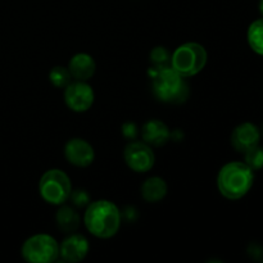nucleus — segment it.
<instances>
[{
    "label": "nucleus",
    "mask_w": 263,
    "mask_h": 263,
    "mask_svg": "<svg viewBox=\"0 0 263 263\" xmlns=\"http://www.w3.org/2000/svg\"><path fill=\"white\" fill-rule=\"evenodd\" d=\"M84 223L95 238L110 239L121 228V211L115 203L107 199L90 202L85 211Z\"/></svg>",
    "instance_id": "1"
},
{
    "label": "nucleus",
    "mask_w": 263,
    "mask_h": 263,
    "mask_svg": "<svg viewBox=\"0 0 263 263\" xmlns=\"http://www.w3.org/2000/svg\"><path fill=\"white\" fill-rule=\"evenodd\" d=\"M152 90L154 97L163 103L181 104L189 98V86L171 64L151 69Z\"/></svg>",
    "instance_id": "2"
},
{
    "label": "nucleus",
    "mask_w": 263,
    "mask_h": 263,
    "mask_svg": "<svg viewBox=\"0 0 263 263\" xmlns=\"http://www.w3.org/2000/svg\"><path fill=\"white\" fill-rule=\"evenodd\" d=\"M253 182V170L244 162H229L217 175L218 192L229 200L241 199L252 189Z\"/></svg>",
    "instance_id": "3"
},
{
    "label": "nucleus",
    "mask_w": 263,
    "mask_h": 263,
    "mask_svg": "<svg viewBox=\"0 0 263 263\" xmlns=\"http://www.w3.org/2000/svg\"><path fill=\"white\" fill-rule=\"evenodd\" d=\"M207 61L208 53L204 46L198 43H185L175 49L170 64L180 76L187 79L203 71Z\"/></svg>",
    "instance_id": "4"
},
{
    "label": "nucleus",
    "mask_w": 263,
    "mask_h": 263,
    "mask_svg": "<svg viewBox=\"0 0 263 263\" xmlns=\"http://www.w3.org/2000/svg\"><path fill=\"white\" fill-rule=\"evenodd\" d=\"M39 193L44 202L48 204H64L69 199V195L72 193L71 179L62 170H48L39 181Z\"/></svg>",
    "instance_id": "5"
},
{
    "label": "nucleus",
    "mask_w": 263,
    "mask_h": 263,
    "mask_svg": "<svg viewBox=\"0 0 263 263\" xmlns=\"http://www.w3.org/2000/svg\"><path fill=\"white\" fill-rule=\"evenodd\" d=\"M21 254L28 263H53L59 258V243L49 234H36L26 239Z\"/></svg>",
    "instance_id": "6"
},
{
    "label": "nucleus",
    "mask_w": 263,
    "mask_h": 263,
    "mask_svg": "<svg viewBox=\"0 0 263 263\" xmlns=\"http://www.w3.org/2000/svg\"><path fill=\"white\" fill-rule=\"evenodd\" d=\"M123 157L128 168L138 174L151 171L156 163V154L145 141H130L123 151Z\"/></svg>",
    "instance_id": "7"
},
{
    "label": "nucleus",
    "mask_w": 263,
    "mask_h": 263,
    "mask_svg": "<svg viewBox=\"0 0 263 263\" xmlns=\"http://www.w3.org/2000/svg\"><path fill=\"white\" fill-rule=\"evenodd\" d=\"M94 100L95 92L87 81L74 80L64 87V103L72 112H87L94 104Z\"/></svg>",
    "instance_id": "8"
},
{
    "label": "nucleus",
    "mask_w": 263,
    "mask_h": 263,
    "mask_svg": "<svg viewBox=\"0 0 263 263\" xmlns=\"http://www.w3.org/2000/svg\"><path fill=\"white\" fill-rule=\"evenodd\" d=\"M64 157L74 167H89L95 159V152L89 141L73 138L64 145Z\"/></svg>",
    "instance_id": "9"
},
{
    "label": "nucleus",
    "mask_w": 263,
    "mask_h": 263,
    "mask_svg": "<svg viewBox=\"0 0 263 263\" xmlns=\"http://www.w3.org/2000/svg\"><path fill=\"white\" fill-rule=\"evenodd\" d=\"M89 251V240L82 234H68V236L59 244V257L68 263L84 261Z\"/></svg>",
    "instance_id": "10"
},
{
    "label": "nucleus",
    "mask_w": 263,
    "mask_h": 263,
    "mask_svg": "<svg viewBox=\"0 0 263 263\" xmlns=\"http://www.w3.org/2000/svg\"><path fill=\"white\" fill-rule=\"evenodd\" d=\"M261 139V131L254 123L244 122L236 126L231 133L230 143L236 152L244 153L248 149L258 145Z\"/></svg>",
    "instance_id": "11"
},
{
    "label": "nucleus",
    "mask_w": 263,
    "mask_h": 263,
    "mask_svg": "<svg viewBox=\"0 0 263 263\" xmlns=\"http://www.w3.org/2000/svg\"><path fill=\"white\" fill-rule=\"evenodd\" d=\"M141 139L151 146H163L171 139V131L168 126L161 120L152 118L146 121L141 127Z\"/></svg>",
    "instance_id": "12"
},
{
    "label": "nucleus",
    "mask_w": 263,
    "mask_h": 263,
    "mask_svg": "<svg viewBox=\"0 0 263 263\" xmlns=\"http://www.w3.org/2000/svg\"><path fill=\"white\" fill-rule=\"evenodd\" d=\"M68 71L71 73L72 79L79 80V81H89L95 73L97 63L94 58L87 53H77L69 59Z\"/></svg>",
    "instance_id": "13"
},
{
    "label": "nucleus",
    "mask_w": 263,
    "mask_h": 263,
    "mask_svg": "<svg viewBox=\"0 0 263 263\" xmlns=\"http://www.w3.org/2000/svg\"><path fill=\"white\" fill-rule=\"evenodd\" d=\"M168 186L159 176H152L143 182L140 187L141 198L148 203H158L167 195Z\"/></svg>",
    "instance_id": "14"
},
{
    "label": "nucleus",
    "mask_w": 263,
    "mask_h": 263,
    "mask_svg": "<svg viewBox=\"0 0 263 263\" xmlns=\"http://www.w3.org/2000/svg\"><path fill=\"white\" fill-rule=\"evenodd\" d=\"M80 218L79 212L71 205L62 204L55 213V223L57 228L63 234L76 233L77 229L80 228Z\"/></svg>",
    "instance_id": "15"
},
{
    "label": "nucleus",
    "mask_w": 263,
    "mask_h": 263,
    "mask_svg": "<svg viewBox=\"0 0 263 263\" xmlns=\"http://www.w3.org/2000/svg\"><path fill=\"white\" fill-rule=\"evenodd\" d=\"M247 39L252 50L263 57V18L251 23L247 32Z\"/></svg>",
    "instance_id": "16"
},
{
    "label": "nucleus",
    "mask_w": 263,
    "mask_h": 263,
    "mask_svg": "<svg viewBox=\"0 0 263 263\" xmlns=\"http://www.w3.org/2000/svg\"><path fill=\"white\" fill-rule=\"evenodd\" d=\"M49 81L53 84V86L58 87V89H64L72 81V76L67 67L55 66L49 72Z\"/></svg>",
    "instance_id": "17"
},
{
    "label": "nucleus",
    "mask_w": 263,
    "mask_h": 263,
    "mask_svg": "<svg viewBox=\"0 0 263 263\" xmlns=\"http://www.w3.org/2000/svg\"><path fill=\"white\" fill-rule=\"evenodd\" d=\"M244 163L251 167L253 171L263 168V148L259 145L253 146L244 152Z\"/></svg>",
    "instance_id": "18"
},
{
    "label": "nucleus",
    "mask_w": 263,
    "mask_h": 263,
    "mask_svg": "<svg viewBox=\"0 0 263 263\" xmlns=\"http://www.w3.org/2000/svg\"><path fill=\"white\" fill-rule=\"evenodd\" d=\"M171 61V54L164 46H156L151 51V62L154 67L167 66Z\"/></svg>",
    "instance_id": "19"
},
{
    "label": "nucleus",
    "mask_w": 263,
    "mask_h": 263,
    "mask_svg": "<svg viewBox=\"0 0 263 263\" xmlns=\"http://www.w3.org/2000/svg\"><path fill=\"white\" fill-rule=\"evenodd\" d=\"M69 199H71L72 204L77 208H84L89 205V203L91 202V198L90 194L85 189H72L71 195H69Z\"/></svg>",
    "instance_id": "20"
},
{
    "label": "nucleus",
    "mask_w": 263,
    "mask_h": 263,
    "mask_svg": "<svg viewBox=\"0 0 263 263\" xmlns=\"http://www.w3.org/2000/svg\"><path fill=\"white\" fill-rule=\"evenodd\" d=\"M248 254L253 259L259 261L263 258V247L259 246L258 243H252L248 248Z\"/></svg>",
    "instance_id": "21"
},
{
    "label": "nucleus",
    "mask_w": 263,
    "mask_h": 263,
    "mask_svg": "<svg viewBox=\"0 0 263 263\" xmlns=\"http://www.w3.org/2000/svg\"><path fill=\"white\" fill-rule=\"evenodd\" d=\"M122 133L126 138L131 139V140H135L136 135H138V128H136L135 123L128 122V123H125V125L122 126Z\"/></svg>",
    "instance_id": "22"
},
{
    "label": "nucleus",
    "mask_w": 263,
    "mask_h": 263,
    "mask_svg": "<svg viewBox=\"0 0 263 263\" xmlns=\"http://www.w3.org/2000/svg\"><path fill=\"white\" fill-rule=\"evenodd\" d=\"M258 9H259V13H261V14H262V17H263V0H259Z\"/></svg>",
    "instance_id": "23"
},
{
    "label": "nucleus",
    "mask_w": 263,
    "mask_h": 263,
    "mask_svg": "<svg viewBox=\"0 0 263 263\" xmlns=\"http://www.w3.org/2000/svg\"><path fill=\"white\" fill-rule=\"evenodd\" d=\"M262 135H263V126H262Z\"/></svg>",
    "instance_id": "24"
}]
</instances>
